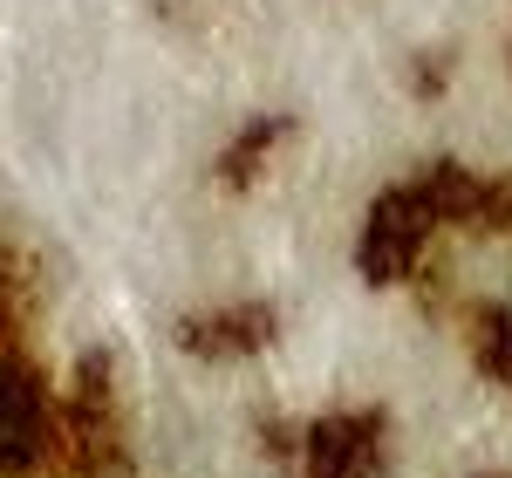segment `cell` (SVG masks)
<instances>
[{
  "label": "cell",
  "mask_w": 512,
  "mask_h": 478,
  "mask_svg": "<svg viewBox=\"0 0 512 478\" xmlns=\"http://www.w3.org/2000/svg\"><path fill=\"white\" fill-rule=\"evenodd\" d=\"M287 465H301V478H390L396 465V431L383 410L342 403L328 417L294 424V438L280 444Z\"/></svg>",
  "instance_id": "6da1fadb"
}]
</instances>
